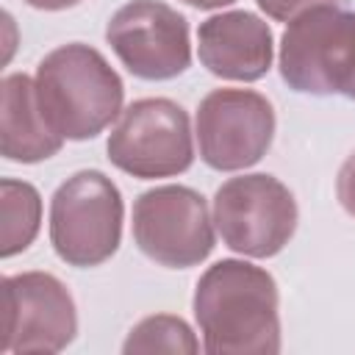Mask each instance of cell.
<instances>
[{
    "mask_svg": "<svg viewBox=\"0 0 355 355\" xmlns=\"http://www.w3.org/2000/svg\"><path fill=\"white\" fill-rule=\"evenodd\" d=\"M344 97H349V100H355V78H352V83L347 86V92H344Z\"/></svg>",
    "mask_w": 355,
    "mask_h": 355,
    "instance_id": "19",
    "label": "cell"
},
{
    "mask_svg": "<svg viewBox=\"0 0 355 355\" xmlns=\"http://www.w3.org/2000/svg\"><path fill=\"white\" fill-rule=\"evenodd\" d=\"M200 349L191 327L180 316L155 313L141 319L125 338L122 352H178V355H194Z\"/></svg>",
    "mask_w": 355,
    "mask_h": 355,
    "instance_id": "14",
    "label": "cell"
},
{
    "mask_svg": "<svg viewBox=\"0 0 355 355\" xmlns=\"http://www.w3.org/2000/svg\"><path fill=\"white\" fill-rule=\"evenodd\" d=\"M108 161L130 178H172L191 166L194 139L189 114L166 97L130 103L108 136Z\"/></svg>",
    "mask_w": 355,
    "mask_h": 355,
    "instance_id": "6",
    "label": "cell"
},
{
    "mask_svg": "<svg viewBox=\"0 0 355 355\" xmlns=\"http://www.w3.org/2000/svg\"><path fill=\"white\" fill-rule=\"evenodd\" d=\"M186 6H194V8H205V11H211V8H222V6H230V3H236V0H183Z\"/></svg>",
    "mask_w": 355,
    "mask_h": 355,
    "instance_id": "18",
    "label": "cell"
},
{
    "mask_svg": "<svg viewBox=\"0 0 355 355\" xmlns=\"http://www.w3.org/2000/svg\"><path fill=\"white\" fill-rule=\"evenodd\" d=\"M255 3L266 17H272L277 22H288V19L300 17L302 11H311L316 6H336L338 0H255Z\"/></svg>",
    "mask_w": 355,
    "mask_h": 355,
    "instance_id": "15",
    "label": "cell"
},
{
    "mask_svg": "<svg viewBox=\"0 0 355 355\" xmlns=\"http://www.w3.org/2000/svg\"><path fill=\"white\" fill-rule=\"evenodd\" d=\"M205 197L189 186H155L133 202V241L166 269H189L214 250Z\"/></svg>",
    "mask_w": 355,
    "mask_h": 355,
    "instance_id": "7",
    "label": "cell"
},
{
    "mask_svg": "<svg viewBox=\"0 0 355 355\" xmlns=\"http://www.w3.org/2000/svg\"><path fill=\"white\" fill-rule=\"evenodd\" d=\"M122 216V194L111 178L97 169L75 172L50 200V244L69 266H100L119 250Z\"/></svg>",
    "mask_w": 355,
    "mask_h": 355,
    "instance_id": "3",
    "label": "cell"
},
{
    "mask_svg": "<svg viewBox=\"0 0 355 355\" xmlns=\"http://www.w3.org/2000/svg\"><path fill=\"white\" fill-rule=\"evenodd\" d=\"M336 197L341 202V208L355 216V153L347 155V161L341 164L338 169V178H336Z\"/></svg>",
    "mask_w": 355,
    "mask_h": 355,
    "instance_id": "16",
    "label": "cell"
},
{
    "mask_svg": "<svg viewBox=\"0 0 355 355\" xmlns=\"http://www.w3.org/2000/svg\"><path fill=\"white\" fill-rule=\"evenodd\" d=\"M280 78L302 94H344L355 78V11L316 6L280 36Z\"/></svg>",
    "mask_w": 355,
    "mask_h": 355,
    "instance_id": "4",
    "label": "cell"
},
{
    "mask_svg": "<svg viewBox=\"0 0 355 355\" xmlns=\"http://www.w3.org/2000/svg\"><path fill=\"white\" fill-rule=\"evenodd\" d=\"M275 139V108L252 89H214L197 105L200 158L216 172L258 164Z\"/></svg>",
    "mask_w": 355,
    "mask_h": 355,
    "instance_id": "8",
    "label": "cell"
},
{
    "mask_svg": "<svg viewBox=\"0 0 355 355\" xmlns=\"http://www.w3.org/2000/svg\"><path fill=\"white\" fill-rule=\"evenodd\" d=\"M25 3L33 6V8H42V11H61V8L78 6L80 0H25Z\"/></svg>",
    "mask_w": 355,
    "mask_h": 355,
    "instance_id": "17",
    "label": "cell"
},
{
    "mask_svg": "<svg viewBox=\"0 0 355 355\" xmlns=\"http://www.w3.org/2000/svg\"><path fill=\"white\" fill-rule=\"evenodd\" d=\"M64 144V136L47 122L36 80L25 72L3 78V111H0V150L8 161L36 164L55 155Z\"/></svg>",
    "mask_w": 355,
    "mask_h": 355,
    "instance_id": "12",
    "label": "cell"
},
{
    "mask_svg": "<svg viewBox=\"0 0 355 355\" xmlns=\"http://www.w3.org/2000/svg\"><path fill=\"white\" fill-rule=\"evenodd\" d=\"M200 64L225 80H261L275 55L272 28L250 11H222L197 31Z\"/></svg>",
    "mask_w": 355,
    "mask_h": 355,
    "instance_id": "11",
    "label": "cell"
},
{
    "mask_svg": "<svg viewBox=\"0 0 355 355\" xmlns=\"http://www.w3.org/2000/svg\"><path fill=\"white\" fill-rule=\"evenodd\" d=\"M33 80L47 122L64 139H94L122 114V78L89 44L72 42L50 50Z\"/></svg>",
    "mask_w": 355,
    "mask_h": 355,
    "instance_id": "2",
    "label": "cell"
},
{
    "mask_svg": "<svg viewBox=\"0 0 355 355\" xmlns=\"http://www.w3.org/2000/svg\"><path fill=\"white\" fill-rule=\"evenodd\" d=\"M105 42L141 80H169L189 69V22L161 0H130L105 25Z\"/></svg>",
    "mask_w": 355,
    "mask_h": 355,
    "instance_id": "9",
    "label": "cell"
},
{
    "mask_svg": "<svg viewBox=\"0 0 355 355\" xmlns=\"http://www.w3.org/2000/svg\"><path fill=\"white\" fill-rule=\"evenodd\" d=\"M214 225L233 252L272 258L297 230V200L275 175L230 178L214 194Z\"/></svg>",
    "mask_w": 355,
    "mask_h": 355,
    "instance_id": "5",
    "label": "cell"
},
{
    "mask_svg": "<svg viewBox=\"0 0 355 355\" xmlns=\"http://www.w3.org/2000/svg\"><path fill=\"white\" fill-rule=\"evenodd\" d=\"M280 297L275 277L247 261L225 258L194 288V319L211 355L280 352Z\"/></svg>",
    "mask_w": 355,
    "mask_h": 355,
    "instance_id": "1",
    "label": "cell"
},
{
    "mask_svg": "<svg viewBox=\"0 0 355 355\" xmlns=\"http://www.w3.org/2000/svg\"><path fill=\"white\" fill-rule=\"evenodd\" d=\"M75 333V302L55 275L22 272L3 280L0 352H61Z\"/></svg>",
    "mask_w": 355,
    "mask_h": 355,
    "instance_id": "10",
    "label": "cell"
},
{
    "mask_svg": "<svg viewBox=\"0 0 355 355\" xmlns=\"http://www.w3.org/2000/svg\"><path fill=\"white\" fill-rule=\"evenodd\" d=\"M0 255L11 258L28 250L39 233L42 222V197L39 191L14 178H3L0 183Z\"/></svg>",
    "mask_w": 355,
    "mask_h": 355,
    "instance_id": "13",
    "label": "cell"
}]
</instances>
